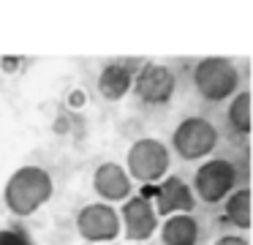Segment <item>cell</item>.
I'll use <instances>...</instances> for the list:
<instances>
[{
    "label": "cell",
    "instance_id": "cell-6",
    "mask_svg": "<svg viewBox=\"0 0 253 245\" xmlns=\"http://www.w3.org/2000/svg\"><path fill=\"white\" fill-rule=\"evenodd\" d=\"M77 234L87 243H98V245H109L120 237V215L112 204L104 201H90L77 212Z\"/></svg>",
    "mask_w": 253,
    "mask_h": 245
},
{
    "label": "cell",
    "instance_id": "cell-5",
    "mask_svg": "<svg viewBox=\"0 0 253 245\" xmlns=\"http://www.w3.org/2000/svg\"><path fill=\"white\" fill-rule=\"evenodd\" d=\"M171 147L182 161L207 158L218 147V128H215L212 120L202 117V114H191V117L180 120V125L174 128Z\"/></svg>",
    "mask_w": 253,
    "mask_h": 245
},
{
    "label": "cell",
    "instance_id": "cell-1",
    "mask_svg": "<svg viewBox=\"0 0 253 245\" xmlns=\"http://www.w3.org/2000/svg\"><path fill=\"white\" fill-rule=\"evenodd\" d=\"M52 194H55L52 174L44 166L28 163V166L14 169L11 177L6 180L3 201H6V210L14 218H30L52 199Z\"/></svg>",
    "mask_w": 253,
    "mask_h": 245
},
{
    "label": "cell",
    "instance_id": "cell-7",
    "mask_svg": "<svg viewBox=\"0 0 253 245\" xmlns=\"http://www.w3.org/2000/svg\"><path fill=\"white\" fill-rule=\"evenodd\" d=\"M131 90L136 93V98L147 106H164V103L171 101L177 90V79L174 71L169 65L161 63H144L142 68L133 74V85Z\"/></svg>",
    "mask_w": 253,
    "mask_h": 245
},
{
    "label": "cell",
    "instance_id": "cell-9",
    "mask_svg": "<svg viewBox=\"0 0 253 245\" xmlns=\"http://www.w3.org/2000/svg\"><path fill=\"white\" fill-rule=\"evenodd\" d=\"M117 215H120V232H126L131 243H144L158 229V215L153 210L150 196H128Z\"/></svg>",
    "mask_w": 253,
    "mask_h": 245
},
{
    "label": "cell",
    "instance_id": "cell-16",
    "mask_svg": "<svg viewBox=\"0 0 253 245\" xmlns=\"http://www.w3.org/2000/svg\"><path fill=\"white\" fill-rule=\"evenodd\" d=\"M212 245H248V240L237 237V234H223V237H218Z\"/></svg>",
    "mask_w": 253,
    "mask_h": 245
},
{
    "label": "cell",
    "instance_id": "cell-4",
    "mask_svg": "<svg viewBox=\"0 0 253 245\" xmlns=\"http://www.w3.org/2000/svg\"><path fill=\"white\" fill-rule=\"evenodd\" d=\"M240 169L229 158H207L193 174V196L204 204H223V199L237 191Z\"/></svg>",
    "mask_w": 253,
    "mask_h": 245
},
{
    "label": "cell",
    "instance_id": "cell-13",
    "mask_svg": "<svg viewBox=\"0 0 253 245\" xmlns=\"http://www.w3.org/2000/svg\"><path fill=\"white\" fill-rule=\"evenodd\" d=\"M226 123L237 136L251 134V93L240 90L237 96H231V103L226 109Z\"/></svg>",
    "mask_w": 253,
    "mask_h": 245
},
{
    "label": "cell",
    "instance_id": "cell-10",
    "mask_svg": "<svg viewBox=\"0 0 253 245\" xmlns=\"http://www.w3.org/2000/svg\"><path fill=\"white\" fill-rule=\"evenodd\" d=\"M131 177L128 172L120 166L117 161H104L95 166L93 172V191L98 194V199L104 204H112V201H126L131 196Z\"/></svg>",
    "mask_w": 253,
    "mask_h": 245
},
{
    "label": "cell",
    "instance_id": "cell-17",
    "mask_svg": "<svg viewBox=\"0 0 253 245\" xmlns=\"http://www.w3.org/2000/svg\"><path fill=\"white\" fill-rule=\"evenodd\" d=\"M109 245H115V243H109Z\"/></svg>",
    "mask_w": 253,
    "mask_h": 245
},
{
    "label": "cell",
    "instance_id": "cell-2",
    "mask_svg": "<svg viewBox=\"0 0 253 245\" xmlns=\"http://www.w3.org/2000/svg\"><path fill=\"white\" fill-rule=\"evenodd\" d=\"M171 166V152L166 142L155 139V136H142L136 139L126 152V172L128 177L139 180L142 185H155L166 177Z\"/></svg>",
    "mask_w": 253,
    "mask_h": 245
},
{
    "label": "cell",
    "instance_id": "cell-11",
    "mask_svg": "<svg viewBox=\"0 0 253 245\" xmlns=\"http://www.w3.org/2000/svg\"><path fill=\"white\" fill-rule=\"evenodd\" d=\"M98 93L101 98L106 101H120L131 93V85H133V71L128 63H106L98 74Z\"/></svg>",
    "mask_w": 253,
    "mask_h": 245
},
{
    "label": "cell",
    "instance_id": "cell-12",
    "mask_svg": "<svg viewBox=\"0 0 253 245\" xmlns=\"http://www.w3.org/2000/svg\"><path fill=\"white\" fill-rule=\"evenodd\" d=\"M161 226L164 245H196L199 243V221L193 215H169Z\"/></svg>",
    "mask_w": 253,
    "mask_h": 245
},
{
    "label": "cell",
    "instance_id": "cell-14",
    "mask_svg": "<svg viewBox=\"0 0 253 245\" xmlns=\"http://www.w3.org/2000/svg\"><path fill=\"white\" fill-rule=\"evenodd\" d=\"M223 212L237 229L245 232V229L251 226V191H248L245 185L237 188V191H231V194L223 199Z\"/></svg>",
    "mask_w": 253,
    "mask_h": 245
},
{
    "label": "cell",
    "instance_id": "cell-15",
    "mask_svg": "<svg viewBox=\"0 0 253 245\" xmlns=\"http://www.w3.org/2000/svg\"><path fill=\"white\" fill-rule=\"evenodd\" d=\"M0 245H33L28 229L19 226V223H11V226L0 229Z\"/></svg>",
    "mask_w": 253,
    "mask_h": 245
},
{
    "label": "cell",
    "instance_id": "cell-8",
    "mask_svg": "<svg viewBox=\"0 0 253 245\" xmlns=\"http://www.w3.org/2000/svg\"><path fill=\"white\" fill-rule=\"evenodd\" d=\"M153 210L158 218H169V215H191L196 207V196H193L191 185L182 177L171 174V177L155 183V194H153Z\"/></svg>",
    "mask_w": 253,
    "mask_h": 245
},
{
    "label": "cell",
    "instance_id": "cell-3",
    "mask_svg": "<svg viewBox=\"0 0 253 245\" xmlns=\"http://www.w3.org/2000/svg\"><path fill=\"white\" fill-rule=\"evenodd\" d=\"M193 87L210 103L231 98L240 87V71L229 57H202L193 68Z\"/></svg>",
    "mask_w": 253,
    "mask_h": 245
}]
</instances>
